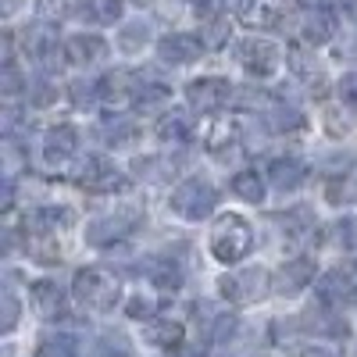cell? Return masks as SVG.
<instances>
[{"mask_svg": "<svg viewBox=\"0 0 357 357\" xmlns=\"http://www.w3.org/2000/svg\"><path fill=\"white\" fill-rule=\"evenodd\" d=\"M218 289H222V296L229 304H257L261 296L272 289V275L268 272H261V268H243V272H229V275H222V282H218Z\"/></svg>", "mask_w": 357, "mask_h": 357, "instance_id": "obj_5", "label": "cell"}, {"mask_svg": "<svg viewBox=\"0 0 357 357\" xmlns=\"http://www.w3.org/2000/svg\"><path fill=\"white\" fill-rule=\"evenodd\" d=\"M175 165L172 161H165V158H139L136 161V172L143 175V178H161L165 172H172Z\"/></svg>", "mask_w": 357, "mask_h": 357, "instance_id": "obj_33", "label": "cell"}, {"mask_svg": "<svg viewBox=\"0 0 357 357\" xmlns=\"http://www.w3.org/2000/svg\"><path fill=\"white\" fill-rule=\"evenodd\" d=\"M146 340H151L154 347H165V350H172V347H178V343H183V325H178V321H172V318H154L151 325H146Z\"/></svg>", "mask_w": 357, "mask_h": 357, "instance_id": "obj_19", "label": "cell"}, {"mask_svg": "<svg viewBox=\"0 0 357 357\" xmlns=\"http://www.w3.org/2000/svg\"><path fill=\"white\" fill-rule=\"evenodd\" d=\"M236 329H240V321H236L232 314H215V318H211V340H215V343L232 340Z\"/></svg>", "mask_w": 357, "mask_h": 357, "instance_id": "obj_32", "label": "cell"}, {"mask_svg": "<svg viewBox=\"0 0 357 357\" xmlns=\"http://www.w3.org/2000/svg\"><path fill=\"white\" fill-rule=\"evenodd\" d=\"M65 15H68V0H40V18L61 22Z\"/></svg>", "mask_w": 357, "mask_h": 357, "instance_id": "obj_35", "label": "cell"}, {"mask_svg": "<svg viewBox=\"0 0 357 357\" xmlns=\"http://www.w3.org/2000/svg\"><path fill=\"white\" fill-rule=\"evenodd\" d=\"M301 4H304L307 11H333L340 0H301Z\"/></svg>", "mask_w": 357, "mask_h": 357, "instance_id": "obj_38", "label": "cell"}, {"mask_svg": "<svg viewBox=\"0 0 357 357\" xmlns=\"http://www.w3.org/2000/svg\"><path fill=\"white\" fill-rule=\"evenodd\" d=\"M311 282H314V261L311 257H296V261H286L282 264V272L275 279V289L286 293V296H293V293H301Z\"/></svg>", "mask_w": 357, "mask_h": 357, "instance_id": "obj_14", "label": "cell"}, {"mask_svg": "<svg viewBox=\"0 0 357 357\" xmlns=\"http://www.w3.org/2000/svg\"><path fill=\"white\" fill-rule=\"evenodd\" d=\"M236 61L243 65V72H250L257 79H268V75L279 68V47L272 40L247 36V40L236 43Z\"/></svg>", "mask_w": 357, "mask_h": 357, "instance_id": "obj_7", "label": "cell"}, {"mask_svg": "<svg viewBox=\"0 0 357 357\" xmlns=\"http://www.w3.org/2000/svg\"><path fill=\"white\" fill-rule=\"evenodd\" d=\"M254 250V229L240 215H225L211 229V254L222 264H240Z\"/></svg>", "mask_w": 357, "mask_h": 357, "instance_id": "obj_1", "label": "cell"}, {"mask_svg": "<svg viewBox=\"0 0 357 357\" xmlns=\"http://www.w3.org/2000/svg\"><path fill=\"white\" fill-rule=\"evenodd\" d=\"M33 100H36V107H47V104L54 100V93H50V86H36V89H33Z\"/></svg>", "mask_w": 357, "mask_h": 357, "instance_id": "obj_39", "label": "cell"}, {"mask_svg": "<svg viewBox=\"0 0 357 357\" xmlns=\"http://www.w3.org/2000/svg\"><path fill=\"white\" fill-rule=\"evenodd\" d=\"M72 225V211L68 207H40L29 218V229L33 232H54V229H68Z\"/></svg>", "mask_w": 357, "mask_h": 357, "instance_id": "obj_20", "label": "cell"}, {"mask_svg": "<svg viewBox=\"0 0 357 357\" xmlns=\"http://www.w3.org/2000/svg\"><path fill=\"white\" fill-rule=\"evenodd\" d=\"M232 193L247 200V204H261L264 200V178L257 172H240V175H232Z\"/></svg>", "mask_w": 357, "mask_h": 357, "instance_id": "obj_22", "label": "cell"}, {"mask_svg": "<svg viewBox=\"0 0 357 357\" xmlns=\"http://www.w3.org/2000/svg\"><path fill=\"white\" fill-rule=\"evenodd\" d=\"M122 357H129V354H122Z\"/></svg>", "mask_w": 357, "mask_h": 357, "instance_id": "obj_42", "label": "cell"}, {"mask_svg": "<svg viewBox=\"0 0 357 357\" xmlns=\"http://www.w3.org/2000/svg\"><path fill=\"white\" fill-rule=\"evenodd\" d=\"M0 86H4V93H8V97H15L18 89H22V75H18L15 61H4V79H0Z\"/></svg>", "mask_w": 357, "mask_h": 357, "instance_id": "obj_36", "label": "cell"}, {"mask_svg": "<svg viewBox=\"0 0 357 357\" xmlns=\"http://www.w3.org/2000/svg\"><path fill=\"white\" fill-rule=\"evenodd\" d=\"M172 97V89L165 86V82H158V79H151V75H139V86H136V107H143V111H151V107H158V104H165Z\"/></svg>", "mask_w": 357, "mask_h": 357, "instance_id": "obj_21", "label": "cell"}, {"mask_svg": "<svg viewBox=\"0 0 357 357\" xmlns=\"http://www.w3.org/2000/svg\"><path fill=\"white\" fill-rule=\"evenodd\" d=\"M172 211L186 222H200L218 207V190L207 183V178H186L172 190Z\"/></svg>", "mask_w": 357, "mask_h": 357, "instance_id": "obj_3", "label": "cell"}, {"mask_svg": "<svg viewBox=\"0 0 357 357\" xmlns=\"http://www.w3.org/2000/svg\"><path fill=\"white\" fill-rule=\"evenodd\" d=\"M75 151H79V132H75L72 126H54V129L47 132L43 158H47L50 165H61V161H68Z\"/></svg>", "mask_w": 357, "mask_h": 357, "instance_id": "obj_15", "label": "cell"}, {"mask_svg": "<svg viewBox=\"0 0 357 357\" xmlns=\"http://www.w3.org/2000/svg\"><path fill=\"white\" fill-rule=\"evenodd\" d=\"M126 314L129 318H146V321H154V314H158V304L154 301H143V296H132V301H129V307H126Z\"/></svg>", "mask_w": 357, "mask_h": 357, "instance_id": "obj_34", "label": "cell"}, {"mask_svg": "<svg viewBox=\"0 0 357 357\" xmlns=\"http://www.w3.org/2000/svg\"><path fill=\"white\" fill-rule=\"evenodd\" d=\"M143 222V207L129 204V207H118V211L111 215H100L86 225V243L89 247H111L118 240H126V236H132Z\"/></svg>", "mask_w": 357, "mask_h": 357, "instance_id": "obj_4", "label": "cell"}, {"mask_svg": "<svg viewBox=\"0 0 357 357\" xmlns=\"http://www.w3.org/2000/svg\"><path fill=\"white\" fill-rule=\"evenodd\" d=\"M200 40L211 47V50H218V47H225V40H229V18H207V25H204V33H200Z\"/></svg>", "mask_w": 357, "mask_h": 357, "instance_id": "obj_29", "label": "cell"}, {"mask_svg": "<svg viewBox=\"0 0 357 357\" xmlns=\"http://www.w3.org/2000/svg\"><path fill=\"white\" fill-rule=\"evenodd\" d=\"M333 29H336L333 11H311L307 22H304V40L307 43H325V40L333 36Z\"/></svg>", "mask_w": 357, "mask_h": 357, "instance_id": "obj_25", "label": "cell"}, {"mask_svg": "<svg viewBox=\"0 0 357 357\" xmlns=\"http://www.w3.org/2000/svg\"><path fill=\"white\" fill-rule=\"evenodd\" d=\"M204 40L200 36H190V33H172L158 43V57L168 65H193L197 57L204 54Z\"/></svg>", "mask_w": 357, "mask_h": 357, "instance_id": "obj_11", "label": "cell"}, {"mask_svg": "<svg viewBox=\"0 0 357 357\" xmlns=\"http://www.w3.org/2000/svg\"><path fill=\"white\" fill-rule=\"evenodd\" d=\"M190 132L193 129H190V122H186L183 114H165L161 122H158V139L161 143H186Z\"/></svg>", "mask_w": 357, "mask_h": 357, "instance_id": "obj_26", "label": "cell"}, {"mask_svg": "<svg viewBox=\"0 0 357 357\" xmlns=\"http://www.w3.org/2000/svg\"><path fill=\"white\" fill-rule=\"evenodd\" d=\"M72 293L75 301L89 311H111L118 304V279L107 275L104 268H79L75 279H72Z\"/></svg>", "mask_w": 357, "mask_h": 357, "instance_id": "obj_2", "label": "cell"}, {"mask_svg": "<svg viewBox=\"0 0 357 357\" xmlns=\"http://www.w3.org/2000/svg\"><path fill=\"white\" fill-rule=\"evenodd\" d=\"M136 4H139V8H146V4H154V0H136Z\"/></svg>", "mask_w": 357, "mask_h": 357, "instance_id": "obj_41", "label": "cell"}, {"mask_svg": "<svg viewBox=\"0 0 357 357\" xmlns=\"http://www.w3.org/2000/svg\"><path fill=\"white\" fill-rule=\"evenodd\" d=\"M72 100H75V107H93V104H100V86H97V82H75V86H72Z\"/></svg>", "mask_w": 357, "mask_h": 357, "instance_id": "obj_31", "label": "cell"}, {"mask_svg": "<svg viewBox=\"0 0 357 357\" xmlns=\"http://www.w3.org/2000/svg\"><path fill=\"white\" fill-rule=\"evenodd\" d=\"M268 178H272L275 190L293 193V190H301V183L307 178V168H304V161H296V158H275L272 168H268Z\"/></svg>", "mask_w": 357, "mask_h": 357, "instance_id": "obj_16", "label": "cell"}, {"mask_svg": "<svg viewBox=\"0 0 357 357\" xmlns=\"http://www.w3.org/2000/svg\"><path fill=\"white\" fill-rule=\"evenodd\" d=\"M18 325V296L4 286V293H0V333H11Z\"/></svg>", "mask_w": 357, "mask_h": 357, "instance_id": "obj_30", "label": "cell"}, {"mask_svg": "<svg viewBox=\"0 0 357 357\" xmlns=\"http://www.w3.org/2000/svg\"><path fill=\"white\" fill-rule=\"evenodd\" d=\"M340 93H343V100H347V104H354V107H357V72H350V75L340 82Z\"/></svg>", "mask_w": 357, "mask_h": 357, "instance_id": "obj_37", "label": "cell"}, {"mask_svg": "<svg viewBox=\"0 0 357 357\" xmlns=\"http://www.w3.org/2000/svg\"><path fill=\"white\" fill-rule=\"evenodd\" d=\"M243 22L257 25V29H282L286 25V8L279 0H250L243 8Z\"/></svg>", "mask_w": 357, "mask_h": 357, "instance_id": "obj_17", "label": "cell"}, {"mask_svg": "<svg viewBox=\"0 0 357 357\" xmlns=\"http://www.w3.org/2000/svg\"><path fill=\"white\" fill-rule=\"evenodd\" d=\"M232 93L236 89L225 79H218V75H207V79H197V82L186 86V100L197 111H218V107H225L232 100Z\"/></svg>", "mask_w": 357, "mask_h": 357, "instance_id": "obj_8", "label": "cell"}, {"mask_svg": "<svg viewBox=\"0 0 357 357\" xmlns=\"http://www.w3.org/2000/svg\"><path fill=\"white\" fill-rule=\"evenodd\" d=\"M25 54L33 57L36 65H43V68H61L65 47L57 43V33L50 25H36V29H29V33H25Z\"/></svg>", "mask_w": 357, "mask_h": 357, "instance_id": "obj_9", "label": "cell"}, {"mask_svg": "<svg viewBox=\"0 0 357 357\" xmlns=\"http://www.w3.org/2000/svg\"><path fill=\"white\" fill-rule=\"evenodd\" d=\"M107 57V43L100 36H89V33H79L65 43V61L68 65H79V68H89Z\"/></svg>", "mask_w": 357, "mask_h": 357, "instance_id": "obj_12", "label": "cell"}, {"mask_svg": "<svg viewBox=\"0 0 357 357\" xmlns=\"http://www.w3.org/2000/svg\"><path fill=\"white\" fill-rule=\"evenodd\" d=\"M354 301H357V296H354Z\"/></svg>", "mask_w": 357, "mask_h": 357, "instance_id": "obj_43", "label": "cell"}, {"mask_svg": "<svg viewBox=\"0 0 357 357\" xmlns=\"http://www.w3.org/2000/svg\"><path fill=\"white\" fill-rule=\"evenodd\" d=\"M75 183L89 193H122V190H129V178L104 158H86L75 168Z\"/></svg>", "mask_w": 357, "mask_h": 357, "instance_id": "obj_6", "label": "cell"}, {"mask_svg": "<svg viewBox=\"0 0 357 357\" xmlns=\"http://www.w3.org/2000/svg\"><path fill=\"white\" fill-rule=\"evenodd\" d=\"M29 301H33L36 314L47 318V321L65 314V289L57 286L54 279H40V282H33V289H29Z\"/></svg>", "mask_w": 357, "mask_h": 357, "instance_id": "obj_13", "label": "cell"}, {"mask_svg": "<svg viewBox=\"0 0 357 357\" xmlns=\"http://www.w3.org/2000/svg\"><path fill=\"white\" fill-rule=\"evenodd\" d=\"M146 40H151V25H146V22H132V25L122 29V40H118V47H122L126 54H136Z\"/></svg>", "mask_w": 357, "mask_h": 357, "instance_id": "obj_28", "label": "cell"}, {"mask_svg": "<svg viewBox=\"0 0 357 357\" xmlns=\"http://www.w3.org/2000/svg\"><path fill=\"white\" fill-rule=\"evenodd\" d=\"M314 289H318V301L325 307H333V304H343L347 296H357V275L350 268H333V272L318 275Z\"/></svg>", "mask_w": 357, "mask_h": 357, "instance_id": "obj_10", "label": "cell"}, {"mask_svg": "<svg viewBox=\"0 0 357 357\" xmlns=\"http://www.w3.org/2000/svg\"><path fill=\"white\" fill-rule=\"evenodd\" d=\"M82 15L89 22H97V25H114L118 18H122V0H86Z\"/></svg>", "mask_w": 357, "mask_h": 357, "instance_id": "obj_24", "label": "cell"}, {"mask_svg": "<svg viewBox=\"0 0 357 357\" xmlns=\"http://www.w3.org/2000/svg\"><path fill=\"white\" fill-rule=\"evenodd\" d=\"M100 139L111 143V146H126L136 139V122L129 114H111L104 118V126H100Z\"/></svg>", "mask_w": 357, "mask_h": 357, "instance_id": "obj_18", "label": "cell"}, {"mask_svg": "<svg viewBox=\"0 0 357 357\" xmlns=\"http://www.w3.org/2000/svg\"><path fill=\"white\" fill-rule=\"evenodd\" d=\"M146 272H151V282H158L161 289H178V286H183V268H178L175 261H168V257L151 261V264H146Z\"/></svg>", "mask_w": 357, "mask_h": 357, "instance_id": "obj_23", "label": "cell"}, {"mask_svg": "<svg viewBox=\"0 0 357 357\" xmlns=\"http://www.w3.org/2000/svg\"><path fill=\"white\" fill-rule=\"evenodd\" d=\"M18 8H22V0H0V15H4V18H11Z\"/></svg>", "mask_w": 357, "mask_h": 357, "instance_id": "obj_40", "label": "cell"}, {"mask_svg": "<svg viewBox=\"0 0 357 357\" xmlns=\"http://www.w3.org/2000/svg\"><path fill=\"white\" fill-rule=\"evenodd\" d=\"M36 357H79V347H75V340L68 333H57V336H50V340L40 343V354Z\"/></svg>", "mask_w": 357, "mask_h": 357, "instance_id": "obj_27", "label": "cell"}]
</instances>
